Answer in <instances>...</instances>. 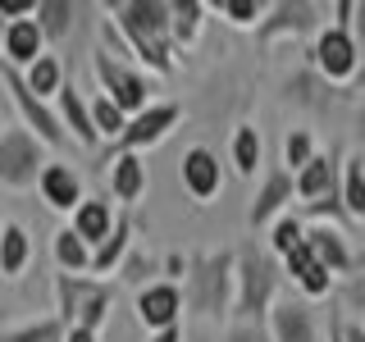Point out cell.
Listing matches in <instances>:
<instances>
[{"label": "cell", "instance_id": "obj_20", "mask_svg": "<svg viewBox=\"0 0 365 342\" xmlns=\"http://www.w3.org/2000/svg\"><path fill=\"white\" fill-rule=\"evenodd\" d=\"M68 228H73V233L83 237L91 251H96V247L114 233V210H110L106 201H83V205L73 210V224H68Z\"/></svg>", "mask_w": 365, "mask_h": 342}, {"label": "cell", "instance_id": "obj_11", "mask_svg": "<svg viewBox=\"0 0 365 342\" xmlns=\"http://www.w3.org/2000/svg\"><path fill=\"white\" fill-rule=\"evenodd\" d=\"M178 315H182V292L174 283H151V288L137 292V319L155 333L165 328H178Z\"/></svg>", "mask_w": 365, "mask_h": 342}, {"label": "cell", "instance_id": "obj_35", "mask_svg": "<svg viewBox=\"0 0 365 342\" xmlns=\"http://www.w3.org/2000/svg\"><path fill=\"white\" fill-rule=\"evenodd\" d=\"M311 160H315V142H311V133L297 128V133L288 137V174H302Z\"/></svg>", "mask_w": 365, "mask_h": 342}, {"label": "cell", "instance_id": "obj_30", "mask_svg": "<svg viewBox=\"0 0 365 342\" xmlns=\"http://www.w3.org/2000/svg\"><path fill=\"white\" fill-rule=\"evenodd\" d=\"M233 169H237L242 178L260 169V133L251 128V123H242V128L233 133Z\"/></svg>", "mask_w": 365, "mask_h": 342}, {"label": "cell", "instance_id": "obj_2", "mask_svg": "<svg viewBox=\"0 0 365 342\" xmlns=\"http://www.w3.org/2000/svg\"><path fill=\"white\" fill-rule=\"evenodd\" d=\"M233 311L242 319L265 315L279 296V265L265 256L260 247H242L237 251V269H233Z\"/></svg>", "mask_w": 365, "mask_h": 342}, {"label": "cell", "instance_id": "obj_32", "mask_svg": "<svg viewBox=\"0 0 365 342\" xmlns=\"http://www.w3.org/2000/svg\"><path fill=\"white\" fill-rule=\"evenodd\" d=\"M201 19H205V5H192V0H174V5H169V32H174V41H197Z\"/></svg>", "mask_w": 365, "mask_h": 342}, {"label": "cell", "instance_id": "obj_37", "mask_svg": "<svg viewBox=\"0 0 365 342\" xmlns=\"http://www.w3.org/2000/svg\"><path fill=\"white\" fill-rule=\"evenodd\" d=\"M342 306H347V311H356V315H365V274H351L347 292H342Z\"/></svg>", "mask_w": 365, "mask_h": 342}, {"label": "cell", "instance_id": "obj_23", "mask_svg": "<svg viewBox=\"0 0 365 342\" xmlns=\"http://www.w3.org/2000/svg\"><path fill=\"white\" fill-rule=\"evenodd\" d=\"M128 242H133V214H119V219H114V233L91 251V269H96V274L119 269L123 256H128Z\"/></svg>", "mask_w": 365, "mask_h": 342}, {"label": "cell", "instance_id": "obj_38", "mask_svg": "<svg viewBox=\"0 0 365 342\" xmlns=\"http://www.w3.org/2000/svg\"><path fill=\"white\" fill-rule=\"evenodd\" d=\"M342 342H365V328L361 324H342Z\"/></svg>", "mask_w": 365, "mask_h": 342}, {"label": "cell", "instance_id": "obj_15", "mask_svg": "<svg viewBox=\"0 0 365 342\" xmlns=\"http://www.w3.org/2000/svg\"><path fill=\"white\" fill-rule=\"evenodd\" d=\"M37 187H41V201L51 205V210H78V205H83V178L68 165H46Z\"/></svg>", "mask_w": 365, "mask_h": 342}, {"label": "cell", "instance_id": "obj_6", "mask_svg": "<svg viewBox=\"0 0 365 342\" xmlns=\"http://www.w3.org/2000/svg\"><path fill=\"white\" fill-rule=\"evenodd\" d=\"M297 201L306 205L311 214H338V219H347V210H342V187H338V165L334 155H319L297 174Z\"/></svg>", "mask_w": 365, "mask_h": 342}, {"label": "cell", "instance_id": "obj_24", "mask_svg": "<svg viewBox=\"0 0 365 342\" xmlns=\"http://www.w3.org/2000/svg\"><path fill=\"white\" fill-rule=\"evenodd\" d=\"M110 192H114V197H119V201H142V192H146V165H142V160H137V155H119V160H114V165H110Z\"/></svg>", "mask_w": 365, "mask_h": 342}, {"label": "cell", "instance_id": "obj_19", "mask_svg": "<svg viewBox=\"0 0 365 342\" xmlns=\"http://www.w3.org/2000/svg\"><path fill=\"white\" fill-rule=\"evenodd\" d=\"M306 247H311V256L329 274H351V247L342 242L338 228H311V233H306Z\"/></svg>", "mask_w": 365, "mask_h": 342}, {"label": "cell", "instance_id": "obj_16", "mask_svg": "<svg viewBox=\"0 0 365 342\" xmlns=\"http://www.w3.org/2000/svg\"><path fill=\"white\" fill-rule=\"evenodd\" d=\"M283 265H288V274H292V283H297V288H302L306 296H329V292H334V274H329L324 265H319V260L311 256V247H297L292 251V256L288 260H283Z\"/></svg>", "mask_w": 365, "mask_h": 342}, {"label": "cell", "instance_id": "obj_4", "mask_svg": "<svg viewBox=\"0 0 365 342\" xmlns=\"http://www.w3.org/2000/svg\"><path fill=\"white\" fill-rule=\"evenodd\" d=\"M233 269H237V251H220L210 260H197L192 265V288L182 301L192 306L197 315H224L233 306Z\"/></svg>", "mask_w": 365, "mask_h": 342}, {"label": "cell", "instance_id": "obj_10", "mask_svg": "<svg viewBox=\"0 0 365 342\" xmlns=\"http://www.w3.org/2000/svg\"><path fill=\"white\" fill-rule=\"evenodd\" d=\"M311 60L329 83H347V78H356V68H361V46H356V37H351L347 28H324L315 37Z\"/></svg>", "mask_w": 365, "mask_h": 342}, {"label": "cell", "instance_id": "obj_17", "mask_svg": "<svg viewBox=\"0 0 365 342\" xmlns=\"http://www.w3.org/2000/svg\"><path fill=\"white\" fill-rule=\"evenodd\" d=\"M269 324H274V342H315V319L297 301H274Z\"/></svg>", "mask_w": 365, "mask_h": 342}, {"label": "cell", "instance_id": "obj_36", "mask_svg": "<svg viewBox=\"0 0 365 342\" xmlns=\"http://www.w3.org/2000/svg\"><path fill=\"white\" fill-rule=\"evenodd\" d=\"M151 274H155V260L151 256H128L123 260V283H137V288H151Z\"/></svg>", "mask_w": 365, "mask_h": 342}, {"label": "cell", "instance_id": "obj_7", "mask_svg": "<svg viewBox=\"0 0 365 342\" xmlns=\"http://www.w3.org/2000/svg\"><path fill=\"white\" fill-rule=\"evenodd\" d=\"M0 83L9 87V96H14V105H19V114H23V123H28V133L37 137V142H46V146H64V123H60V114L46 105V100L32 96L28 83H23V73H19L14 64L0 60Z\"/></svg>", "mask_w": 365, "mask_h": 342}, {"label": "cell", "instance_id": "obj_14", "mask_svg": "<svg viewBox=\"0 0 365 342\" xmlns=\"http://www.w3.org/2000/svg\"><path fill=\"white\" fill-rule=\"evenodd\" d=\"M292 197H297V174H288V169H274V174L265 178V187H260V197L251 201V228H269Z\"/></svg>", "mask_w": 365, "mask_h": 342}, {"label": "cell", "instance_id": "obj_9", "mask_svg": "<svg viewBox=\"0 0 365 342\" xmlns=\"http://www.w3.org/2000/svg\"><path fill=\"white\" fill-rule=\"evenodd\" d=\"M178 114H182V110L174 105V100H169V105H146L142 114H137V119H128V128H123V133H119V142H114L110 151L101 155V165H106V160H119V155H137L142 146H155L165 133H174Z\"/></svg>", "mask_w": 365, "mask_h": 342}, {"label": "cell", "instance_id": "obj_28", "mask_svg": "<svg viewBox=\"0 0 365 342\" xmlns=\"http://www.w3.org/2000/svg\"><path fill=\"white\" fill-rule=\"evenodd\" d=\"M342 210L347 219H365V160L351 155L342 169Z\"/></svg>", "mask_w": 365, "mask_h": 342}, {"label": "cell", "instance_id": "obj_27", "mask_svg": "<svg viewBox=\"0 0 365 342\" xmlns=\"http://www.w3.org/2000/svg\"><path fill=\"white\" fill-rule=\"evenodd\" d=\"M55 265H60L64 274L91 269V247L73 233V228H60V233H55Z\"/></svg>", "mask_w": 365, "mask_h": 342}, {"label": "cell", "instance_id": "obj_22", "mask_svg": "<svg viewBox=\"0 0 365 342\" xmlns=\"http://www.w3.org/2000/svg\"><path fill=\"white\" fill-rule=\"evenodd\" d=\"M279 32H315V5H269V19L260 23V41Z\"/></svg>", "mask_w": 365, "mask_h": 342}, {"label": "cell", "instance_id": "obj_13", "mask_svg": "<svg viewBox=\"0 0 365 342\" xmlns=\"http://www.w3.org/2000/svg\"><path fill=\"white\" fill-rule=\"evenodd\" d=\"M182 187L192 192L197 201H210L220 197L224 187V174H220V160H215L205 146H192L187 155H182Z\"/></svg>", "mask_w": 365, "mask_h": 342}, {"label": "cell", "instance_id": "obj_42", "mask_svg": "<svg viewBox=\"0 0 365 342\" xmlns=\"http://www.w3.org/2000/svg\"><path fill=\"white\" fill-rule=\"evenodd\" d=\"M151 342H182V333H178V328H165V333H155Z\"/></svg>", "mask_w": 365, "mask_h": 342}, {"label": "cell", "instance_id": "obj_40", "mask_svg": "<svg viewBox=\"0 0 365 342\" xmlns=\"http://www.w3.org/2000/svg\"><path fill=\"white\" fill-rule=\"evenodd\" d=\"M351 28L361 32V41H356V46H365V5H356V19H351Z\"/></svg>", "mask_w": 365, "mask_h": 342}, {"label": "cell", "instance_id": "obj_34", "mask_svg": "<svg viewBox=\"0 0 365 342\" xmlns=\"http://www.w3.org/2000/svg\"><path fill=\"white\" fill-rule=\"evenodd\" d=\"M210 9L228 14V23H237V28H251V23H260V14H269L265 0H215Z\"/></svg>", "mask_w": 365, "mask_h": 342}, {"label": "cell", "instance_id": "obj_25", "mask_svg": "<svg viewBox=\"0 0 365 342\" xmlns=\"http://www.w3.org/2000/svg\"><path fill=\"white\" fill-rule=\"evenodd\" d=\"M23 83H28V91H32L37 100L60 96V87H64V64H60V55H41L32 68H23Z\"/></svg>", "mask_w": 365, "mask_h": 342}, {"label": "cell", "instance_id": "obj_39", "mask_svg": "<svg viewBox=\"0 0 365 342\" xmlns=\"http://www.w3.org/2000/svg\"><path fill=\"white\" fill-rule=\"evenodd\" d=\"M64 342H96V333H87V328H68Z\"/></svg>", "mask_w": 365, "mask_h": 342}, {"label": "cell", "instance_id": "obj_5", "mask_svg": "<svg viewBox=\"0 0 365 342\" xmlns=\"http://www.w3.org/2000/svg\"><path fill=\"white\" fill-rule=\"evenodd\" d=\"M91 68H96V78H101V96L114 100L128 119H137V114L146 110V83L133 73V64H123L119 55H110L106 46H101V51L91 55Z\"/></svg>", "mask_w": 365, "mask_h": 342}, {"label": "cell", "instance_id": "obj_18", "mask_svg": "<svg viewBox=\"0 0 365 342\" xmlns=\"http://www.w3.org/2000/svg\"><path fill=\"white\" fill-rule=\"evenodd\" d=\"M60 123L68 133L78 137V146H87V151H96V128H91V110H87V100L78 96V87L73 83H64L60 87Z\"/></svg>", "mask_w": 365, "mask_h": 342}, {"label": "cell", "instance_id": "obj_3", "mask_svg": "<svg viewBox=\"0 0 365 342\" xmlns=\"http://www.w3.org/2000/svg\"><path fill=\"white\" fill-rule=\"evenodd\" d=\"M55 296H60V319L68 328L96 333V328L106 324L114 288L110 283H96V279H83V274H55Z\"/></svg>", "mask_w": 365, "mask_h": 342}, {"label": "cell", "instance_id": "obj_41", "mask_svg": "<svg viewBox=\"0 0 365 342\" xmlns=\"http://www.w3.org/2000/svg\"><path fill=\"white\" fill-rule=\"evenodd\" d=\"M228 342H265V338H260V333H256V328H247V333H242V328H237V333H233V338H228Z\"/></svg>", "mask_w": 365, "mask_h": 342}, {"label": "cell", "instance_id": "obj_8", "mask_svg": "<svg viewBox=\"0 0 365 342\" xmlns=\"http://www.w3.org/2000/svg\"><path fill=\"white\" fill-rule=\"evenodd\" d=\"M41 169H46V151L28 128L0 133V182L5 187H28V182L41 178Z\"/></svg>", "mask_w": 365, "mask_h": 342}, {"label": "cell", "instance_id": "obj_1", "mask_svg": "<svg viewBox=\"0 0 365 342\" xmlns=\"http://www.w3.org/2000/svg\"><path fill=\"white\" fill-rule=\"evenodd\" d=\"M114 32H123L133 46V55H142V64H151L155 73H174V32H169V5L160 0H123L110 5Z\"/></svg>", "mask_w": 365, "mask_h": 342}, {"label": "cell", "instance_id": "obj_12", "mask_svg": "<svg viewBox=\"0 0 365 342\" xmlns=\"http://www.w3.org/2000/svg\"><path fill=\"white\" fill-rule=\"evenodd\" d=\"M41 46H46V37H41L37 19H19V23H9L5 37H0V60L14 64V68H32L46 55Z\"/></svg>", "mask_w": 365, "mask_h": 342}, {"label": "cell", "instance_id": "obj_29", "mask_svg": "<svg viewBox=\"0 0 365 342\" xmlns=\"http://www.w3.org/2000/svg\"><path fill=\"white\" fill-rule=\"evenodd\" d=\"M91 128H96V137H110V142H119V133L128 128V114H123L119 105H114V100H106L96 91V100H91Z\"/></svg>", "mask_w": 365, "mask_h": 342}, {"label": "cell", "instance_id": "obj_33", "mask_svg": "<svg viewBox=\"0 0 365 342\" xmlns=\"http://www.w3.org/2000/svg\"><path fill=\"white\" fill-rule=\"evenodd\" d=\"M302 242H306V228L297 224V219H274V224H269V247H274V256L288 260Z\"/></svg>", "mask_w": 365, "mask_h": 342}, {"label": "cell", "instance_id": "obj_43", "mask_svg": "<svg viewBox=\"0 0 365 342\" xmlns=\"http://www.w3.org/2000/svg\"><path fill=\"white\" fill-rule=\"evenodd\" d=\"M329 338H334V342H342V324H338V319H329Z\"/></svg>", "mask_w": 365, "mask_h": 342}, {"label": "cell", "instance_id": "obj_21", "mask_svg": "<svg viewBox=\"0 0 365 342\" xmlns=\"http://www.w3.org/2000/svg\"><path fill=\"white\" fill-rule=\"evenodd\" d=\"M28 260H32L28 228H23V224H5V228H0V274H5V279H19V274L28 269Z\"/></svg>", "mask_w": 365, "mask_h": 342}, {"label": "cell", "instance_id": "obj_31", "mask_svg": "<svg viewBox=\"0 0 365 342\" xmlns=\"http://www.w3.org/2000/svg\"><path fill=\"white\" fill-rule=\"evenodd\" d=\"M64 333L68 324L55 315V319H37V324H23V328H5L0 342H64Z\"/></svg>", "mask_w": 365, "mask_h": 342}, {"label": "cell", "instance_id": "obj_26", "mask_svg": "<svg viewBox=\"0 0 365 342\" xmlns=\"http://www.w3.org/2000/svg\"><path fill=\"white\" fill-rule=\"evenodd\" d=\"M73 14L78 5H68V0H37V28L46 41H64L68 28H73Z\"/></svg>", "mask_w": 365, "mask_h": 342}]
</instances>
